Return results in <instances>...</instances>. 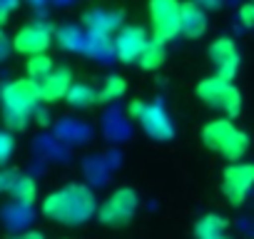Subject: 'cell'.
<instances>
[{
	"mask_svg": "<svg viewBox=\"0 0 254 239\" xmlns=\"http://www.w3.org/2000/svg\"><path fill=\"white\" fill-rule=\"evenodd\" d=\"M132 120H137L140 127L157 142H170L175 137V125L170 115L165 112L162 105L157 102H145V100H132L130 107H127Z\"/></svg>",
	"mask_w": 254,
	"mask_h": 239,
	"instance_id": "277c9868",
	"label": "cell"
},
{
	"mask_svg": "<svg viewBox=\"0 0 254 239\" xmlns=\"http://www.w3.org/2000/svg\"><path fill=\"white\" fill-rule=\"evenodd\" d=\"M72 87V72L70 67H55L53 72H48L43 80H38V90H40V100L48 105V102H58V100H65L67 92Z\"/></svg>",
	"mask_w": 254,
	"mask_h": 239,
	"instance_id": "8fae6325",
	"label": "cell"
},
{
	"mask_svg": "<svg viewBox=\"0 0 254 239\" xmlns=\"http://www.w3.org/2000/svg\"><path fill=\"white\" fill-rule=\"evenodd\" d=\"M82 23L90 28V33H97V35H112L117 28H120V13H112V10H90L82 15Z\"/></svg>",
	"mask_w": 254,
	"mask_h": 239,
	"instance_id": "9a60e30c",
	"label": "cell"
},
{
	"mask_svg": "<svg viewBox=\"0 0 254 239\" xmlns=\"http://www.w3.org/2000/svg\"><path fill=\"white\" fill-rule=\"evenodd\" d=\"M15 8H18V0H0V25L8 23V18Z\"/></svg>",
	"mask_w": 254,
	"mask_h": 239,
	"instance_id": "d4e9b609",
	"label": "cell"
},
{
	"mask_svg": "<svg viewBox=\"0 0 254 239\" xmlns=\"http://www.w3.org/2000/svg\"><path fill=\"white\" fill-rule=\"evenodd\" d=\"M194 92L207 107L219 110L229 120H237V115L242 112V92L237 90V85H232V80L212 75V77L199 80Z\"/></svg>",
	"mask_w": 254,
	"mask_h": 239,
	"instance_id": "3957f363",
	"label": "cell"
},
{
	"mask_svg": "<svg viewBox=\"0 0 254 239\" xmlns=\"http://www.w3.org/2000/svg\"><path fill=\"white\" fill-rule=\"evenodd\" d=\"M53 28L43 20H33V23H25L15 35H13V50L20 53V55H40V53H48V48L53 45Z\"/></svg>",
	"mask_w": 254,
	"mask_h": 239,
	"instance_id": "ba28073f",
	"label": "cell"
},
{
	"mask_svg": "<svg viewBox=\"0 0 254 239\" xmlns=\"http://www.w3.org/2000/svg\"><path fill=\"white\" fill-rule=\"evenodd\" d=\"M207 28H209V20H207V13L199 8V3L182 0V30H180V35L197 40L207 33Z\"/></svg>",
	"mask_w": 254,
	"mask_h": 239,
	"instance_id": "4fadbf2b",
	"label": "cell"
},
{
	"mask_svg": "<svg viewBox=\"0 0 254 239\" xmlns=\"http://www.w3.org/2000/svg\"><path fill=\"white\" fill-rule=\"evenodd\" d=\"M137 207H140L137 192L132 187H120L107 199H102V204L97 207V222L105 227H115V229L125 227L132 222Z\"/></svg>",
	"mask_w": 254,
	"mask_h": 239,
	"instance_id": "5b68a950",
	"label": "cell"
},
{
	"mask_svg": "<svg viewBox=\"0 0 254 239\" xmlns=\"http://www.w3.org/2000/svg\"><path fill=\"white\" fill-rule=\"evenodd\" d=\"M150 38H147V30L140 28V25H125L117 30V35L112 38V50L117 55L120 62L130 65V62H137L142 50L147 48Z\"/></svg>",
	"mask_w": 254,
	"mask_h": 239,
	"instance_id": "9c48e42d",
	"label": "cell"
},
{
	"mask_svg": "<svg viewBox=\"0 0 254 239\" xmlns=\"http://www.w3.org/2000/svg\"><path fill=\"white\" fill-rule=\"evenodd\" d=\"M239 20H242L244 28H254V3H252V0L239 8Z\"/></svg>",
	"mask_w": 254,
	"mask_h": 239,
	"instance_id": "cb8c5ba5",
	"label": "cell"
},
{
	"mask_svg": "<svg viewBox=\"0 0 254 239\" xmlns=\"http://www.w3.org/2000/svg\"><path fill=\"white\" fill-rule=\"evenodd\" d=\"M239 127L232 122L229 117H219V120H209V122L202 127V145L212 152H219L227 147V142L232 140V135L237 132Z\"/></svg>",
	"mask_w": 254,
	"mask_h": 239,
	"instance_id": "7c38bea8",
	"label": "cell"
},
{
	"mask_svg": "<svg viewBox=\"0 0 254 239\" xmlns=\"http://www.w3.org/2000/svg\"><path fill=\"white\" fill-rule=\"evenodd\" d=\"M40 209L55 224L80 227V224H85L87 219H92L97 214V199H95V192L87 184L70 182V184L50 192L43 199Z\"/></svg>",
	"mask_w": 254,
	"mask_h": 239,
	"instance_id": "6da1fadb",
	"label": "cell"
},
{
	"mask_svg": "<svg viewBox=\"0 0 254 239\" xmlns=\"http://www.w3.org/2000/svg\"><path fill=\"white\" fill-rule=\"evenodd\" d=\"M13 152H15V140H13V135L5 132V130H0V167L8 165V160L13 157Z\"/></svg>",
	"mask_w": 254,
	"mask_h": 239,
	"instance_id": "7402d4cb",
	"label": "cell"
},
{
	"mask_svg": "<svg viewBox=\"0 0 254 239\" xmlns=\"http://www.w3.org/2000/svg\"><path fill=\"white\" fill-rule=\"evenodd\" d=\"M194 239H229V222L222 214H204L194 224Z\"/></svg>",
	"mask_w": 254,
	"mask_h": 239,
	"instance_id": "5bb4252c",
	"label": "cell"
},
{
	"mask_svg": "<svg viewBox=\"0 0 254 239\" xmlns=\"http://www.w3.org/2000/svg\"><path fill=\"white\" fill-rule=\"evenodd\" d=\"M65 100H67V105L82 110V107H90V105L97 102V90H92L85 82H72V87H70V92H67Z\"/></svg>",
	"mask_w": 254,
	"mask_h": 239,
	"instance_id": "d6986e66",
	"label": "cell"
},
{
	"mask_svg": "<svg viewBox=\"0 0 254 239\" xmlns=\"http://www.w3.org/2000/svg\"><path fill=\"white\" fill-rule=\"evenodd\" d=\"M209 62L214 65V75L224 77V80H234L237 77V70H239V50L234 45V40L229 38H217L209 50Z\"/></svg>",
	"mask_w": 254,
	"mask_h": 239,
	"instance_id": "30bf717a",
	"label": "cell"
},
{
	"mask_svg": "<svg viewBox=\"0 0 254 239\" xmlns=\"http://www.w3.org/2000/svg\"><path fill=\"white\" fill-rule=\"evenodd\" d=\"M15 239H45V234H43V232H23V234L15 237Z\"/></svg>",
	"mask_w": 254,
	"mask_h": 239,
	"instance_id": "4316f807",
	"label": "cell"
},
{
	"mask_svg": "<svg viewBox=\"0 0 254 239\" xmlns=\"http://www.w3.org/2000/svg\"><path fill=\"white\" fill-rule=\"evenodd\" d=\"M20 172L13 170V167H0V194H10L13 184L18 182Z\"/></svg>",
	"mask_w": 254,
	"mask_h": 239,
	"instance_id": "603a6c76",
	"label": "cell"
},
{
	"mask_svg": "<svg viewBox=\"0 0 254 239\" xmlns=\"http://www.w3.org/2000/svg\"><path fill=\"white\" fill-rule=\"evenodd\" d=\"M10 197H13L15 204L30 207V204L38 199V182H35L30 175H20L18 182L13 184V189H10Z\"/></svg>",
	"mask_w": 254,
	"mask_h": 239,
	"instance_id": "e0dca14e",
	"label": "cell"
},
{
	"mask_svg": "<svg viewBox=\"0 0 254 239\" xmlns=\"http://www.w3.org/2000/svg\"><path fill=\"white\" fill-rule=\"evenodd\" d=\"M247 150H249V135L244 130H237L232 135V140L227 142V147L222 150V157L227 162H242V157L247 155Z\"/></svg>",
	"mask_w": 254,
	"mask_h": 239,
	"instance_id": "ffe728a7",
	"label": "cell"
},
{
	"mask_svg": "<svg viewBox=\"0 0 254 239\" xmlns=\"http://www.w3.org/2000/svg\"><path fill=\"white\" fill-rule=\"evenodd\" d=\"M127 92V80L122 75H110L102 80V87L97 90V102H112Z\"/></svg>",
	"mask_w": 254,
	"mask_h": 239,
	"instance_id": "ac0fdd59",
	"label": "cell"
},
{
	"mask_svg": "<svg viewBox=\"0 0 254 239\" xmlns=\"http://www.w3.org/2000/svg\"><path fill=\"white\" fill-rule=\"evenodd\" d=\"M252 3H254V0H252Z\"/></svg>",
	"mask_w": 254,
	"mask_h": 239,
	"instance_id": "83f0119b",
	"label": "cell"
},
{
	"mask_svg": "<svg viewBox=\"0 0 254 239\" xmlns=\"http://www.w3.org/2000/svg\"><path fill=\"white\" fill-rule=\"evenodd\" d=\"M53 70H55V65H53V60H50L48 53L30 55L28 62H25V72H28V77H33V80H43V77H45L48 72H53Z\"/></svg>",
	"mask_w": 254,
	"mask_h": 239,
	"instance_id": "44dd1931",
	"label": "cell"
},
{
	"mask_svg": "<svg viewBox=\"0 0 254 239\" xmlns=\"http://www.w3.org/2000/svg\"><path fill=\"white\" fill-rule=\"evenodd\" d=\"M40 105H43V100H40L38 80H33V77H18L0 90L3 120H5L8 130H13V132H20L30 125V120L35 117Z\"/></svg>",
	"mask_w": 254,
	"mask_h": 239,
	"instance_id": "7a4b0ae2",
	"label": "cell"
},
{
	"mask_svg": "<svg viewBox=\"0 0 254 239\" xmlns=\"http://www.w3.org/2000/svg\"><path fill=\"white\" fill-rule=\"evenodd\" d=\"M150 25L152 38L167 43L182 30V0H150Z\"/></svg>",
	"mask_w": 254,
	"mask_h": 239,
	"instance_id": "8992f818",
	"label": "cell"
},
{
	"mask_svg": "<svg viewBox=\"0 0 254 239\" xmlns=\"http://www.w3.org/2000/svg\"><path fill=\"white\" fill-rule=\"evenodd\" d=\"M165 60H167V48H165V43L157 40V38H150V43H147V48L142 50L137 65H140L142 70H157V67L165 65Z\"/></svg>",
	"mask_w": 254,
	"mask_h": 239,
	"instance_id": "2e32d148",
	"label": "cell"
},
{
	"mask_svg": "<svg viewBox=\"0 0 254 239\" xmlns=\"http://www.w3.org/2000/svg\"><path fill=\"white\" fill-rule=\"evenodd\" d=\"M10 50H13V38H8L5 30L0 28V62H3V60L10 55Z\"/></svg>",
	"mask_w": 254,
	"mask_h": 239,
	"instance_id": "484cf974",
	"label": "cell"
},
{
	"mask_svg": "<svg viewBox=\"0 0 254 239\" xmlns=\"http://www.w3.org/2000/svg\"><path fill=\"white\" fill-rule=\"evenodd\" d=\"M254 189V162H229L222 172V194L232 207L244 204Z\"/></svg>",
	"mask_w": 254,
	"mask_h": 239,
	"instance_id": "52a82bcc",
	"label": "cell"
}]
</instances>
